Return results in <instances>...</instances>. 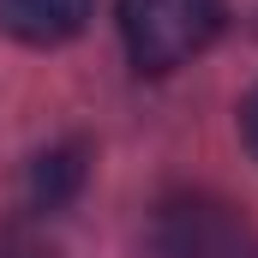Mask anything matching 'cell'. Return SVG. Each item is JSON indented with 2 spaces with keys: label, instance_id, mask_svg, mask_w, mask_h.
Segmentation results:
<instances>
[{
  "label": "cell",
  "instance_id": "4",
  "mask_svg": "<svg viewBox=\"0 0 258 258\" xmlns=\"http://www.w3.org/2000/svg\"><path fill=\"white\" fill-rule=\"evenodd\" d=\"M78 186H84V144H60V150H42L36 156V168H30L36 210H60Z\"/></svg>",
  "mask_w": 258,
  "mask_h": 258
},
{
  "label": "cell",
  "instance_id": "2",
  "mask_svg": "<svg viewBox=\"0 0 258 258\" xmlns=\"http://www.w3.org/2000/svg\"><path fill=\"white\" fill-rule=\"evenodd\" d=\"M156 258H258V228L216 192H174L150 216Z\"/></svg>",
  "mask_w": 258,
  "mask_h": 258
},
{
  "label": "cell",
  "instance_id": "1",
  "mask_svg": "<svg viewBox=\"0 0 258 258\" xmlns=\"http://www.w3.org/2000/svg\"><path fill=\"white\" fill-rule=\"evenodd\" d=\"M228 24L222 0H120V42L138 72H174Z\"/></svg>",
  "mask_w": 258,
  "mask_h": 258
},
{
  "label": "cell",
  "instance_id": "3",
  "mask_svg": "<svg viewBox=\"0 0 258 258\" xmlns=\"http://www.w3.org/2000/svg\"><path fill=\"white\" fill-rule=\"evenodd\" d=\"M90 6L96 0H0V30L30 48H54L90 24Z\"/></svg>",
  "mask_w": 258,
  "mask_h": 258
},
{
  "label": "cell",
  "instance_id": "6",
  "mask_svg": "<svg viewBox=\"0 0 258 258\" xmlns=\"http://www.w3.org/2000/svg\"><path fill=\"white\" fill-rule=\"evenodd\" d=\"M240 132H246V144H252V156H258V90L246 96V108H240Z\"/></svg>",
  "mask_w": 258,
  "mask_h": 258
},
{
  "label": "cell",
  "instance_id": "5",
  "mask_svg": "<svg viewBox=\"0 0 258 258\" xmlns=\"http://www.w3.org/2000/svg\"><path fill=\"white\" fill-rule=\"evenodd\" d=\"M0 258H54V252H48L42 240H30V234L12 228V234H0Z\"/></svg>",
  "mask_w": 258,
  "mask_h": 258
}]
</instances>
